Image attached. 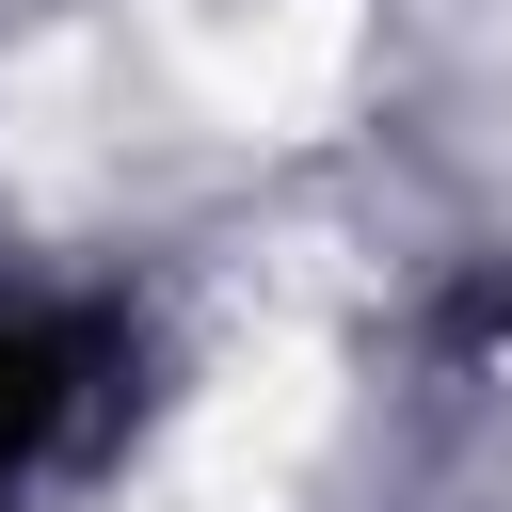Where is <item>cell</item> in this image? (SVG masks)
<instances>
[{
  "label": "cell",
  "mask_w": 512,
  "mask_h": 512,
  "mask_svg": "<svg viewBox=\"0 0 512 512\" xmlns=\"http://www.w3.org/2000/svg\"><path fill=\"white\" fill-rule=\"evenodd\" d=\"M48 400H64V368H48L32 336H0V496H16V464H32V432H48Z\"/></svg>",
  "instance_id": "cell-1"
}]
</instances>
